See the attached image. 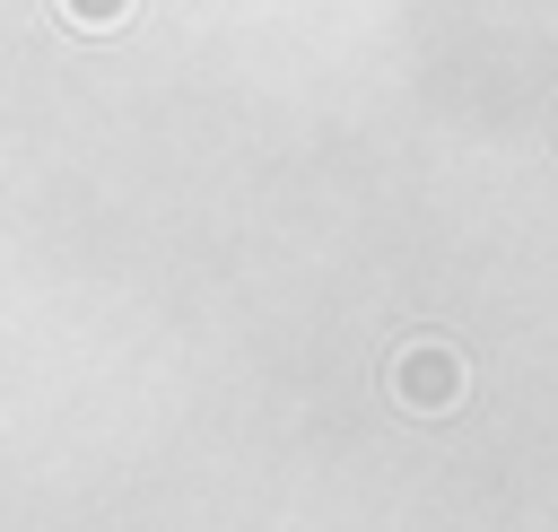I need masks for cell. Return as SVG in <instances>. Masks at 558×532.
<instances>
[{
    "mask_svg": "<svg viewBox=\"0 0 558 532\" xmlns=\"http://www.w3.org/2000/svg\"><path fill=\"white\" fill-rule=\"evenodd\" d=\"M392 401H401V410H427V419L453 410V401H462V358H453L445 340H410V349L392 358Z\"/></svg>",
    "mask_w": 558,
    "mask_h": 532,
    "instance_id": "6da1fadb",
    "label": "cell"
},
{
    "mask_svg": "<svg viewBox=\"0 0 558 532\" xmlns=\"http://www.w3.org/2000/svg\"><path fill=\"white\" fill-rule=\"evenodd\" d=\"M52 9H61L78 35H105V26H122V17H131V0H52Z\"/></svg>",
    "mask_w": 558,
    "mask_h": 532,
    "instance_id": "7a4b0ae2",
    "label": "cell"
}]
</instances>
